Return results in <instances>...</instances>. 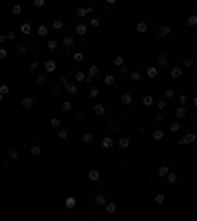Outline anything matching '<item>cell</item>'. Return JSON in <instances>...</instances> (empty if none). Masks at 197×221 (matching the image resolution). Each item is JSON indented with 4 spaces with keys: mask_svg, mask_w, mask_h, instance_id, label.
Wrapping results in <instances>:
<instances>
[{
    "mask_svg": "<svg viewBox=\"0 0 197 221\" xmlns=\"http://www.w3.org/2000/svg\"><path fill=\"white\" fill-rule=\"evenodd\" d=\"M195 140H197V134H195V132H187V134L183 136V138H179V140H178V144L185 146V144H193Z\"/></svg>",
    "mask_w": 197,
    "mask_h": 221,
    "instance_id": "1",
    "label": "cell"
},
{
    "mask_svg": "<svg viewBox=\"0 0 197 221\" xmlns=\"http://www.w3.org/2000/svg\"><path fill=\"white\" fill-rule=\"evenodd\" d=\"M61 85L65 87V91L69 95H77V85H75V83H69L67 79H61Z\"/></svg>",
    "mask_w": 197,
    "mask_h": 221,
    "instance_id": "2",
    "label": "cell"
},
{
    "mask_svg": "<svg viewBox=\"0 0 197 221\" xmlns=\"http://www.w3.org/2000/svg\"><path fill=\"white\" fill-rule=\"evenodd\" d=\"M99 71H100V69H99V65H91V67H89V71H87V81H89V83H93V79L99 75Z\"/></svg>",
    "mask_w": 197,
    "mask_h": 221,
    "instance_id": "3",
    "label": "cell"
},
{
    "mask_svg": "<svg viewBox=\"0 0 197 221\" xmlns=\"http://www.w3.org/2000/svg\"><path fill=\"white\" fill-rule=\"evenodd\" d=\"M170 63V55H167L166 49H162L160 53H158V65H167Z\"/></svg>",
    "mask_w": 197,
    "mask_h": 221,
    "instance_id": "4",
    "label": "cell"
},
{
    "mask_svg": "<svg viewBox=\"0 0 197 221\" xmlns=\"http://www.w3.org/2000/svg\"><path fill=\"white\" fill-rule=\"evenodd\" d=\"M55 69H57V63L53 59H49V61H45V63H44V71L45 73H53Z\"/></svg>",
    "mask_w": 197,
    "mask_h": 221,
    "instance_id": "5",
    "label": "cell"
},
{
    "mask_svg": "<svg viewBox=\"0 0 197 221\" xmlns=\"http://www.w3.org/2000/svg\"><path fill=\"white\" fill-rule=\"evenodd\" d=\"M87 178H89V182H99L100 180V172H99L97 168H93V170H89Z\"/></svg>",
    "mask_w": 197,
    "mask_h": 221,
    "instance_id": "6",
    "label": "cell"
},
{
    "mask_svg": "<svg viewBox=\"0 0 197 221\" xmlns=\"http://www.w3.org/2000/svg\"><path fill=\"white\" fill-rule=\"evenodd\" d=\"M77 18H83V16H87V14H93V6H85V8H77Z\"/></svg>",
    "mask_w": 197,
    "mask_h": 221,
    "instance_id": "7",
    "label": "cell"
},
{
    "mask_svg": "<svg viewBox=\"0 0 197 221\" xmlns=\"http://www.w3.org/2000/svg\"><path fill=\"white\" fill-rule=\"evenodd\" d=\"M33 105H36L33 97H24V99H22V107H24V109L30 111V109H33Z\"/></svg>",
    "mask_w": 197,
    "mask_h": 221,
    "instance_id": "8",
    "label": "cell"
},
{
    "mask_svg": "<svg viewBox=\"0 0 197 221\" xmlns=\"http://www.w3.org/2000/svg\"><path fill=\"white\" fill-rule=\"evenodd\" d=\"M167 174H170V168H167L166 164L158 166V170H156V176H160V178H167Z\"/></svg>",
    "mask_w": 197,
    "mask_h": 221,
    "instance_id": "9",
    "label": "cell"
},
{
    "mask_svg": "<svg viewBox=\"0 0 197 221\" xmlns=\"http://www.w3.org/2000/svg\"><path fill=\"white\" fill-rule=\"evenodd\" d=\"M47 75H49V73H45V71L37 73V75H36V83H37V85H45V83H47Z\"/></svg>",
    "mask_w": 197,
    "mask_h": 221,
    "instance_id": "10",
    "label": "cell"
},
{
    "mask_svg": "<svg viewBox=\"0 0 197 221\" xmlns=\"http://www.w3.org/2000/svg\"><path fill=\"white\" fill-rule=\"evenodd\" d=\"M146 75H148L150 79H156L158 75H160V71H158V67H156V65H150V67L146 69Z\"/></svg>",
    "mask_w": 197,
    "mask_h": 221,
    "instance_id": "11",
    "label": "cell"
},
{
    "mask_svg": "<svg viewBox=\"0 0 197 221\" xmlns=\"http://www.w3.org/2000/svg\"><path fill=\"white\" fill-rule=\"evenodd\" d=\"M116 146H118L120 150H126L128 146H130V140H128L126 136H120V140H118V142H116Z\"/></svg>",
    "mask_w": 197,
    "mask_h": 221,
    "instance_id": "12",
    "label": "cell"
},
{
    "mask_svg": "<svg viewBox=\"0 0 197 221\" xmlns=\"http://www.w3.org/2000/svg\"><path fill=\"white\" fill-rule=\"evenodd\" d=\"M120 103H122V105H132V95L130 93H122L120 95Z\"/></svg>",
    "mask_w": 197,
    "mask_h": 221,
    "instance_id": "13",
    "label": "cell"
},
{
    "mask_svg": "<svg viewBox=\"0 0 197 221\" xmlns=\"http://www.w3.org/2000/svg\"><path fill=\"white\" fill-rule=\"evenodd\" d=\"M93 112H95L97 116H103L104 112H107V109H104V105H100V103H97V105L93 107Z\"/></svg>",
    "mask_w": 197,
    "mask_h": 221,
    "instance_id": "14",
    "label": "cell"
},
{
    "mask_svg": "<svg viewBox=\"0 0 197 221\" xmlns=\"http://www.w3.org/2000/svg\"><path fill=\"white\" fill-rule=\"evenodd\" d=\"M170 34H171V28L170 26H162L160 30H158V36H160V37H167Z\"/></svg>",
    "mask_w": 197,
    "mask_h": 221,
    "instance_id": "15",
    "label": "cell"
},
{
    "mask_svg": "<svg viewBox=\"0 0 197 221\" xmlns=\"http://www.w3.org/2000/svg\"><path fill=\"white\" fill-rule=\"evenodd\" d=\"M112 144H114V140H112L111 136H104V138H103V142H100V146H103L104 150H108V148L112 146Z\"/></svg>",
    "mask_w": 197,
    "mask_h": 221,
    "instance_id": "16",
    "label": "cell"
},
{
    "mask_svg": "<svg viewBox=\"0 0 197 221\" xmlns=\"http://www.w3.org/2000/svg\"><path fill=\"white\" fill-rule=\"evenodd\" d=\"M37 36H41V37H45V36H47L49 34V28L47 26H45V24H41V26H37Z\"/></svg>",
    "mask_w": 197,
    "mask_h": 221,
    "instance_id": "17",
    "label": "cell"
},
{
    "mask_svg": "<svg viewBox=\"0 0 197 221\" xmlns=\"http://www.w3.org/2000/svg\"><path fill=\"white\" fill-rule=\"evenodd\" d=\"M87 30H89V26H85V24H79V26L75 28V34H77V36H85Z\"/></svg>",
    "mask_w": 197,
    "mask_h": 221,
    "instance_id": "18",
    "label": "cell"
},
{
    "mask_svg": "<svg viewBox=\"0 0 197 221\" xmlns=\"http://www.w3.org/2000/svg\"><path fill=\"white\" fill-rule=\"evenodd\" d=\"M136 32L138 34H146V32H148V24L146 22H138L136 24Z\"/></svg>",
    "mask_w": 197,
    "mask_h": 221,
    "instance_id": "19",
    "label": "cell"
},
{
    "mask_svg": "<svg viewBox=\"0 0 197 221\" xmlns=\"http://www.w3.org/2000/svg\"><path fill=\"white\" fill-rule=\"evenodd\" d=\"M142 105L144 107H152L154 105V97L152 95H144V97H142Z\"/></svg>",
    "mask_w": 197,
    "mask_h": 221,
    "instance_id": "20",
    "label": "cell"
},
{
    "mask_svg": "<svg viewBox=\"0 0 197 221\" xmlns=\"http://www.w3.org/2000/svg\"><path fill=\"white\" fill-rule=\"evenodd\" d=\"M104 209H107V213H108V215H112V213H116L118 205H116L114 201H111V203H107V207H104Z\"/></svg>",
    "mask_w": 197,
    "mask_h": 221,
    "instance_id": "21",
    "label": "cell"
},
{
    "mask_svg": "<svg viewBox=\"0 0 197 221\" xmlns=\"http://www.w3.org/2000/svg\"><path fill=\"white\" fill-rule=\"evenodd\" d=\"M112 65H114L116 69L124 67V57H122V55H116V57H114V61H112Z\"/></svg>",
    "mask_w": 197,
    "mask_h": 221,
    "instance_id": "22",
    "label": "cell"
},
{
    "mask_svg": "<svg viewBox=\"0 0 197 221\" xmlns=\"http://www.w3.org/2000/svg\"><path fill=\"white\" fill-rule=\"evenodd\" d=\"M95 205L107 207V198H104V195H97V198H95Z\"/></svg>",
    "mask_w": 197,
    "mask_h": 221,
    "instance_id": "23",
    "label": "cell"
},
{
    "mask_svg": "<svg viewBox=\"0 0 197 221\" xmlns=\"http://www.w3.org/2000/svg\"><path fill=\"white\" fill-rule=\"evenodd\" d=\"M63 45H65V49L73 48V45H75V37H71V36H67V37H63Z\"/></svg>",
    "mask_w": 197,
    "mask_h": 221,
    "instance_id": "24",
    "label": "cell"
},
{
    "mask_svg": "<svg viewBox=\"0 0 197 221\" xmlns=\"http://www.w3.org/2000/svg\"><path fill=\"white\" fill-rule=\"evenodd\" d=\"M114 81H116V77H114V75H104V79H103V83H104L107 87L114 85Z\"/></svg>",
    "mask_w": 197,
    "mask_h": 221,
    "instance_id": "25",
    "label": "cell"
},
{
    "mask_svg": "<svg viewBox=\"0 0 197 221\" xmlns=\"http://www.w3.org/2000/svg\"><path fill=\"white\" fill-rule=\"evenodd\" d=\"M170 75H171L174 79H179V77L183 75V69H181V67H174V69L170 71Z\"/></svg>",
    "mask_w": 197,
    "mask_h": 221,
    "instance_id": "26",
    "label": "cell"
},
{
    "mask_svg": "<svg viewBox=\"0 0 197 221\" xmlns=\"http://www.w3.org/2000/svg\"><path fill=\"white\" fill-rule=\"evenodd\" d=\"M51 28H53V30H61V28H63V20H61V18H55L51 22Z\"/></svg>",
    "mask_w": 197,
    "mask_h": 221,
    "instance_id": "27",
    "label": "cell"
},
{
    "mask_svg": "<svg viewBox=\"0 0 197 221\" xmlns=\"http://www.w3.org/2000/svg\"><path fill=\"white\" fill-rule=\"evenodd\" d=\"M166 182H167V184H175V182H178V174H175V172H170V174H167V178H166Z\"/></svg>",
    "mask_w": 197,
    "mask_h": 221,
    "instance_id": "28",
    "label": "cell"
},
{
    "mask_svg": "<svg viewBox=\"0 0 197 221\" xmlns=\"http://www.w3.org/2000/svg\"><path fill=\"white\" fill-rule=\"evenodd\" d=\"M185 115H187L185 107H178V109H175V116H178V119H185Z\"/></svg>",
    "mask_w": 197,
    "mask_h": 221,
    "instance_id": "29",
    "label": "cell"
},
{
    "mask_svg": "<svg viewBox=\"0 0 197 221\" xmlns=\"http://www.w3.org/2000/svg\"><path fill=\"white\" fill-rule=\"evenodd\" d=\"M152 138L154 140H162L164 138V130H162V128H156V130L152 132Z\"/></svg>",
    "mask_w": 197,
    "mask_h": 221,
    "instance_id": "30",
    "label": "cell"
},
{
    "mask_svg": "<svg viewBox=\"0 0 197 221\" xmlns=\"http://www.w3.org/2000/svg\"><path fill=\"white\" fill-rule=\"evenodd\" d=\"M81 81H87V73L77 71V73H75V83H81Z\"/></svg>",
    "mask_w": 197,
    "mask_h": 221,
    "instance_id": "31",
    "label": "cell"
},
{
    "mask_svg": "<svg viewBox=\"0 0 197 221\" xmlns=\"http://www.w3.org/2000/svg\"><path fill=\"white\" fill-rule=\"evenodd\" d=\"M93 140H95L93 132H85V134H83V142H85V144H91Z\"/></svg>",
    "mask_w": 197,
    "mask_h": 221,
    "instance_id": "32",
    "label": "cell"
},
{
    "mask_svg": "<svg viewBox=\"0 0 197 221\" xmlns=\"http://www.w3.org/2000/svg\"><path fill=\"white\" fill-rule=\"evenodd\" d=\"M75 205H77V201H75V198H67V199H65V207H67V209H73Z\"/></svg>",
    "mask_w": 197,
    "mask_h": 221,
    "instance_id": "33",
    "label": "cell"
},
{
    "mask_svg": "<svg viewBox=\"0 0 197 221\" xmlns=\"http://www.w3.org/2000/svg\"><path fill=\"white\" fill-rule=\"evenodd\" d=\"M181 65L185 69H189V67H193V59H191V57H183V61H181Z\"/></svg>",
    "mask_w": 197,
    "mask_h": 221,
    "instance_id": "34",
    "label": "cell"
},
{
    "mask_svg": "<svg viewBox=\"0 0 197 221\" xmlns=\"http://www.w3.org/2000/svg\"><path fill=\"white\" fill-rule=\"evenodd\" d=\"M170 130H171V132H179V130H181V124H179L178 120H174V123L170 124Z\"/></svg>",
    "mask_w": 197,
    "mask_h": 221,
    "instance_id": "35",
    "label": "cell"
},
{
    "mask_svg": "<svg viewBox=\"0 0 197 221\" xmlns=\"http://www.w3.org/2000/svg\"><path fill=\"white\" fill-rule=\"evenodd\" d=\"M8 156H10V158H12V162H16V160H20V154H18V150H16V148H12V150H10V152H8Z\"/></svg>",
    "mask_w": 197,
    "mask_h": 221,
    "instance_id": "36",
    "label": "cell"
},
{
    "mask_svg": "<svg viewBox=\"0 0 197 221\" xmlns=\"http://www.w3.org/2000/svg\"><path fill=\"white\" fill-rule=\"evenodd\" d=\"M154 201H156L158 205H162V203L166 201V195L164 194H156V195H154Z\"/></svg>",
    "mask_w": 197,
    "mask_h": 221,
    "instance_id": "37",
    "label": "cell"
},
{
    "mask_svg": "<svg viewBox=\"0 0 197 221\" xmlns=\"http://www.w3.org/2000/svg\"><path fill=\"white\" fill-rule=\"evenodd\" d=\"M30 154H32L33 158L41 156V146H32V150H30Z\"/></svg>",
    "mask_w": 197,
    "mask_h": 221,
    "instance_id": "38",
    "label": "cell"
},
{
    "mask_svg": "<svg viewBox=\"0 0 197 221\" xmlns=\"http://www.w3.org/2000/svg\"><path fill=\"white\" fill-rule=\"evenodd\" d=\"M187 26H197V16L195 14H189V16H187Z\"/></svg>",
    "mask_w": 197,
    "mask_h": 221,
    "instance_id": "39",
    "label": "cell"
},
{
    "mask_svg": "<svg viewBox=\"0 0 197 221\" xmlns=\"http://www.w3.org/2000/svg\"><path fill=\"white\" fill-rule=\"evenodd\" d=\"M156 107H158V111H160V112H164V111H166V107H167L166 99H162V101H158V103H156Z\"/></svg>",
    "mask_w": 197,
    "mask_h": 221,
    "instance_id": "40",
    "label": "cell"
},
{
    "mask_svg": "<svg viewBox=\"0 0 197 221\" xmlns=\"http://www.w3.org/2000/svg\"><path fill=\"white\" fill-rule=\"evenodd\" d=\"M28 52H30V48H28V45L26 44H22V45H18V53H20V55H26V53Z\"/></svg>",
    "mask_w": 197,
    "mask_h": 221,
    "instance_id": "41",
    "label": "cell"
},
{
    "mask_svg": "<svg viewBox=\"0 0 197 221\" xmlns=\"http://www.w3.org/2000/svg\"><path fill=\"white\" fill-rule=\"evenodd\" d=\"M73 59H75V61H77V63H81V61H83V59H85V53H83V52H75V55H73Z\"/></svg>",
    "mask_w": 197,
    "mask_h": 221,
    "instance_id": "42",
    "label": "cell"
},
{
    "mask_svg": "<svg viewBox=\"0 0 197 221\" xmlns=\"http://www.w3.org/2000/svg\"><path fill=\"white\" fill-rule=\"evenodd\" d=\"M22 34L24 36H30L32 34V26H30V24H22Z\"/></svg>",
    "mask_w": 197,
    "mask_h": 221,
    "instance_id": "43",
    "label": "cell"
},
{
    "mask_svg": "<svg viewBox=\"0 0 197 221\" xmlns=\"http://www.w3.org/2000/svg\"><path fill=\"white\" fill-rule=\"evenodd\" d=\"M49 124H51V127H53V128H61V120H59V119H57V116H53V119H51V120H49Z\"/></svg>",
    "mask_w": 197,
    "mask_h": 221,
    "instance_id": "44",
    "label": "cell"
},
{
    "mask_svg": "<svg viewBox=\"0 0 197 221\" xmlns=\"http://www.w3.org/2000/svg\"><path fill=\"white\" fill-rule=\"evenodd\" d=\"M130 79H132V81H140V79H142V73L140 71H130Z\"/></svg>",
    "mask_w": 197,
    "mask_h": 221,
    "instance_id": "45",
    "label": "cell"
},
{
    "mask_svg": "<svg viewBox=\"0 0 197 221\" xmlns=\"http://www.w3.org/2000/svg\"><path fill=\"white\" fill-rule=\"evenodd\" d=\"M45 48H47L49 52H53V49H57V41H55V40H49V41H47V45H45Z\"/></svg>",
    "mask_w": 197,
    "mask_h": 221,
    "instance_id": "46",
    "label": "cell"
},
{
    "mask_svg": "<svg viewBox=\"0 0 197 221\" xmlns=\"http://www.w3.org/2000/svg\"><path fill=\"white\" fill-rule=\"evenodd\" d=\"M174 95H175L174 89H166V91H164V99H166V101H167V99L171 101V97H174Z\"/></svg>",
    "mask_w": 197,
    "mask_h": 221,
    "instance_id": "47",
    "label": "cell"
},
{
    "mask_svg": "<svg viewBox=\"0 0 197 221\" xmlns=\"http://www.w3.org/2000/svg\"><path fill=\"white\" fill-rule=\"evenodd\" d=\"M89 95H91V99H97L99 97V89H97V87H91V89H89Z\"/></svg>",
    "mask_w": 197,
    "mask_h": 221,
    "instance_id": "48",
    "label": "cell"
},
{
    "mask_svg": "<svg viewBox=\"0 0 197 221\" xmlns=\"http://www.w3.org/2000/svg\"><path fill=\"white\" fill-rule=\"evenodd\" d=\"M8 93H10V87H8V85L0 87V97H4V95H8Z\"/></svg>",
    "mask_w": 197,
    "mask_h": 221,
    "instance_id": "49",
    "label": "cell"
},
{
    "mask_svg": "<svg viewBox=\"0 0 197 221\" xmlns=\"http://www.w3.org/2000/svg\"><path fill=\"white\" fill-rule=\"evenodd\" d=\"M61 109H63V111H67V112H69V111H73V105H71V103H69V101H65V103H63V105H61Z\"/></svg>",
    "mask_w": 197,
    "mask_h": 221,
    "instance_id": "50",
    "label": "cell"
},
{
    "mask_svg": "<svg viewBox=\"0 0 197 221\" xmlns=\"http://www.w3.org/2000/svg\"><path fill=\"white\" fill-rule=\"evenodd\" d=\"M100 26V20L99 18H91V28H99Z\"/></svg>",
    "mask_w": 197,
    "mask_h": 221,
    "instance_id": "51",
    "label": "cell"
},
{
    "mask_svg": "<svg viewBox=\"0 0 197 221\" xmlns=\"http://www.w3.org/2000/svg\"><path fill=\"white\" fill-rule=\"evenodd\" d=\"M67 136H69V132H67L65 128H59V138H61V140H65Z\"/></svg>",
    "mask_w": 197,
    "mask_h": 221,
    "instance_id": "52",
    "label": "cell"
},
{
    "mask_svg": "<svg viewBox=\"0 0 197 221\" xmlns=\"http://www.w3.org/2000/svg\"><path fill=\"white\" fill-rule=\"evenodd\" d=\"M12 12H14V14H22V6H20V4H14V6H12Z\"/></svg>",
    "mask_w": 197,
    "mask_h": 221,
    "instance_id": "53",
    "label": "cell"
},
{
    "mask_svg": "<svg viewBox=\"0 0 197 221\" xmlns=\"http://www.w3.org/2000/svg\"><path fill=\"white\" fill-rule=\"evenodd\" d=\"M37 65H40V61H30V63H28V69H37Z\"/></svg>",
    "mask_w": 197,
    "mask_h": 221,
    "instance_id": "54",
    "label": "cell"
},
{
    "mask_svg": "<svg viewBox=\"0 0 197 221\" xmlns=\"http://www.w3.org/2000/svg\"><path fill=\"white\" fill-rule=\"evenodd\" d=\"M33 6H36V8H44L45 6V0H36V2H33Z\"/></svg>",
    "mask_w": 197,
    "mask_h": 221,
    "instance_id": "55",
    "label": "cell"
},
{
    "mask_svg": "<svg viewBox=\"0 0 197 221\" xmlns=\"http://www.w3.org/2000/svg\"><path fill=\"white\" fill-rule=\"evenodd\" d=\"M164 116H166L164 112H160V111H158V112H156V123H162V120H164Z\"/></svg>",
    "mask_w": 197,
    "mask_h": 221,
    "instance_id": "56",
    "label": "cell"
},
{
    "mask_svg": "<svg viewBox=\"0 0 197 221\" xmlns=\"http://www.w3.org/2000/svg\"><path fill=\"white\" fill-rule=\"evenodd\" d=\"M178 101L181 103V105H185V103H187V95H179V97H178Z\"/></svg>",
    "mask_w": 197,
    "mask_h": 221,
    "instance_id": "57",
    "label": "cell"
},
{
    "mask_svg": "<svg viewBox=\"0 0 197 221\" xmlns=\"http://www.w3.org/2000/svg\"><path fill=\"white\" fill-rule=\"evenodd\" d=\"M6 55H8V52H6V49H0V59H6Z\"/></svg>",
    "mask_w": 197,
    "mask_h": 221,
    "instance_id": "58",
    "label": "cell"
},
{
    "mask_svg": "<svg viewBox=\"0 0 197 221\" xmlns=\"http://www.w3.org/2000/svg\"><path fill=\"white\" fill-rule=\"evenodd\" d=\"M61 93V87L59 85H53V95H59Z\"/></svg>",
    "mask_w": 197,
    "mask_h": 221,
    "instance_id": "59",
    "label": "cell"
},
{
    "mask_svg": "<svg viewBox=\"0 0 197 221\" xmlns=\"http://www.w3.org/2000/svg\"><path fill=\"white\" fill-rule=\"evenodd\" d=\"M118 73H120V75H124V73H128V67H126V65H124V67H120V69H118Z\"/></svg>",
    "mask_w": 197,
    "mask_h": 221,
    "instance_id": "60",
    "label": "cell"
},
{
    "mask_svg": "<svg viewBox=\"0 0 197 221\" xmlns=\"http://www.w3.org/2000/svg\"><path fill=\"white\" fill-rule=\"evenodd\" d=\"M6 37H8V40H14V37H16V34H14V32H8V34H6Z\"/></svg>",
    "mask_w": 197,
    "mask_h": 221,
    "instance_id": "61",
    "label": "cell"
},
{
    "mask_svg": "<svg viewBox=\"0 0 197 221\" xmlns=\"http://www.w3.org/2000/svg\"><path fill=\"white\" fill-rule=\"evenodd\" d=\"M75 119H77V120H83V112H75Z\"/></svg>",
    "mask_w": 197,
    "mask_h": 221,
    "instance_id": "62",
    "label": "cell"
},
{
    "mask_svg": "<svg viewBox=\"0 0 197 221\" xmlns=\"http://www.w3.org/2000/svg\"><path fill=\"white\" fill-rule=\"evenodd\" d=\"M193 107L197 109V97H193Z\"/></svg>",
    "mask_w": 197,
    "mask_h": 221,
    "instance_id": "63",
    "label": "cell"
},
{
    "mask_svg": "<svg viewBox=\"0 0 197 221\" xmlns=\"http://www.w3.org/2000/svg\"><path fill=\"white\" fill-rule=\"evenodd\" d=\"M178 221H185V219H178Z\"/></svg>",
    "mask_w": 197,
    "mask_h": 221,
    "instance_id": "64",
    "label": "cell"
}]
</instances>
